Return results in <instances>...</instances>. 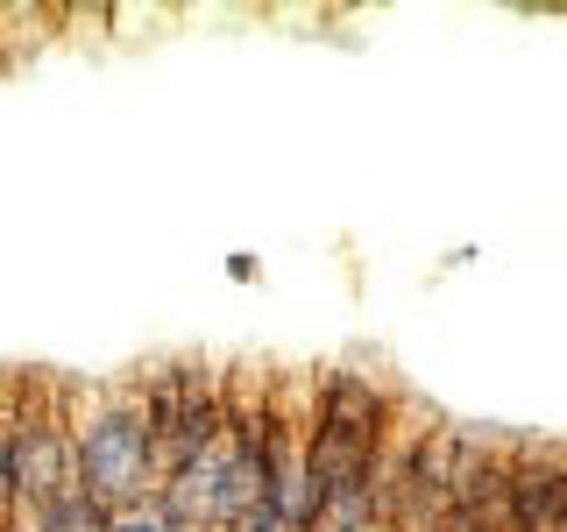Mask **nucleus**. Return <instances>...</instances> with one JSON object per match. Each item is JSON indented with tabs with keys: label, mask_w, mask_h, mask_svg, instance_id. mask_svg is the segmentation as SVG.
I'll list each match as a JSON object with an SVG mask.
<instances>
[{
	"label": "nucleus",
	"mask_w": 567,
	"mask_h": 532,
	"mask_svg": "<svg viewBox=\"0 0 567 532\" xmlns=\"http://www.w3.org/2000/svg\"><path fill=\"white\" fill-rule=\"evenodd\" d=\"M71 398V490L93 497L100 511H121L164 483L156 440L135 412L128 383H64Z\"/></svg>",
	"instance_id": "obj_1"
},
{
	"label": "nucleus",
	"mask_w": 567,
	"mask_h": 532,
	"mask_svg": "<svg viewBox=\"0 0 567 532\" xmlns=\"http://www.w3.org/2000/svg\"><path fill=\"white\" fill-rule=\"evenodd\" d=\"M177 383H185L177 355H164V362H150V369H135V377H128V390H135V412H142V426H150V440H156V461H164V448H171V426H177Z\"/></svg>",
	"instance_id": "obj_5"
},
{
	"label": "nucleus",
	"mask_w": 567,
	"mask_h": 532,
	"mask_svg": "<svg viewBox=\"0 0 567 532\" xmlns=\"http://www.w3.org/2000/svg\"><path fill=\"white\" fill-rule=\"evenodd\" d=\"M298 419L319 426V433H333V440H348V448H362V454H377L383 440L398 433L404 398H398L383 377H369V369L333 362V369H319V377L306 383V398H298Z\"/></svg>",
	"instance_id": "obj_3"
},
{
	"label": "nucleus",
	"mask_w": 567,
	"mask_h": 532,
	"mask_svg": "<svg viewBox=\"0 0 567 532\" xmlns=\"http://www.w3.org/2000/svg\"><path fill=\"white\" fill-rule=\"evenodd\" d=\"M433 532H454V525H433Z\"/></svg>",
	"instance_id": "obj_11"
},
{
	"label": "nucleus",
	"mask_w": 567,
	"mask_h": 532,
	"mask_svg": "<svg viewBox=\"0 0 567 532\" xmlns=\"http://www.w3.org/2000/svg\"><path fill=\"white\" fill-rule=\"evenodd\" d=\"M227 277H235V284H256V277H262V263L248 256V248H235V256H227Z\"/></svg>",
	"instance_id": "obj_9"
},
{
	"label": "nucleus",
	"mask_w": 567,
	"mask_h": 532,
	"mask_svg": "<svg viewBox=\"0 0 567 532\" xmlns=\"http://www.w3.org/2000/svg\"><path fill=\"white\" fill-rule=\"evenodd\" d=\"M0 532H14V519H8V511H0Z\"/></svg>",
	"instance_id": "obj_10"
},
{
	"label": "nucleus",
	"mask_w": 567,
	"mask_h": 532,
	"mask_svg": "<svg viewBox=\"0 0 567 532\" xmlns=\"http://www.w3.org/2000/svg\"><path fill=\"white\" fill-rule=\"evenodd\" d=\"M0 511L14 519V412H8V383H0Z\"/></svg>",
	"instance_id": "obj_8"
},
{
	"label": "nucleus",
	"mask_w": 567,
	"mask_h": 532,
	"mask_svg": "<svg viewBox=\"0 0 567 532\" xmlns=\"http://www.w3.org/2000/svg\"><path fill=\"white\" fill-rule=\"evenodd\" d=\"M504 519L511 532H567V448H539V440L511 448Z\"/></svg>",
	"instance_id": "obj_4"
},
{
	"label": "nucleus",
	"mask_w": 567,
	"mask_h": 532,
	"mask_svg": "<svg viewBox=\"0 0 567 532\" xmlns=\"http://www.w3.org/2000/svg\"><path fill=\"white\" fill-rule=\"evenodd\" d=\"M106 532H185V525H177V519H171V504L150 490V497H135V504L106 511Z\"/></svg>",
	"instance_id": "obj_7"
},
{
	"label": "nucleus",
	"mask_w": 567,
	"mask_h": 532,
	"mask_svg": "<svg viewBox=\"0 0 567 532\" xmlns=\"http://www.w3.org/2000/svg\"><path fill=\"white\" fill-rule=\"evenodd\" d=\"M14 532H106V511L93 504V497L64 490V497H50L43 511H29V519H14Z\"/></svg>",
	"instance_id": "obj_6"
},
{
	"label": "nucleus",
	"mask_w": 567,
	"mask_h": 532,
	"mask_svg": "<svg viewBox=\"0 0 567 532\" xmlns=\"http://www.w3.org/2000/svg\"><path fill=\"white\" fill-rule=\"evenodd\" d=\"M8 412H14V519H29L71 490V398L50 377H22L8 383Z\"/></svg>",
	"instance_id": "obj_2"
}]
</instances>
